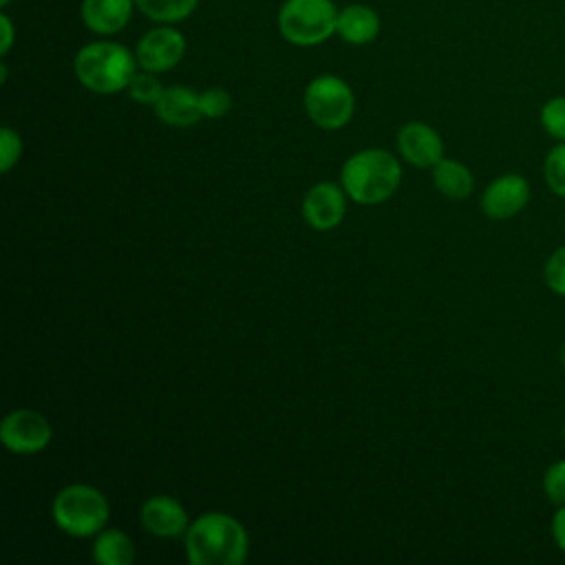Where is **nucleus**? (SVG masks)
<instances>
[{
	"label": "nucleus",
	"mask_w": 565,
	"mask_h": 565,
	"mask_svg": "<svg viewBox=\"0 0 565 565\" xmlns=\"http://www.w3.org/2000/svg\"><path fill=\"white\" fill-rule=\"evenodd\" d=\"M185 558L192 565H241L249 552V536L243 523L225 512L196 516L185 534Z\"/></svg>",
	"instance_id": "1"
},
{
	"label": "nucleus",
	"mask_w": 565,
	"mask_h": 565,
	"mask_svg": "<svg viewBox=\"0 0 565 565\" xmlns=\"http://www.w3.org/2000/svg\"><path fill=\"white\" fill-rule=\"evenodd\" d=\"M402 181L399 161L382 148H366L351 154L340 170V185L360 205H377L395 194Z\"/></svg>",
	"instance_id": "2"
},
{
	"label": "nucleus",
	"mask_w": 565,
	"mask_h": 565,
	"mask_svg": "<svg viewBox=\"0 0 565 565\" xmlns=\"http://www.w3.org/2000/svg\"><path fill=\"white\" fill-rule=\"evenodd\" d=\"M137 57L119 42H90L75 55L73 68L79 84L99 95H115L126 90L137 73Z\"/></svg>",
	"instance_id": "3"
},
{
	"label": "nucleus",
	"mask_w": 565,
	"mask_h": 565,
	"mask_svg": "<svg viewBox=\"0 0 565 565\" xmlns=\"http://www.w3.org/2000/svg\"><path fill=\"white\" fill-rule=\"evenodd\" d=\"M51 516L64 534L86 539L106 527L110 505L99 488L88 483H71L53 497Z\"/></svg>",
	"instance_id": "4"
},
{
	"label": "nucleus",
	"mask_w": 565,
	"mask_h": 565,
	"mask_svg": "<svg viewBox=\"0 0 565 565\" xmlns=\"http://www.w3.org/2000/svg\"><path fill=\"white\" fill-rule=\"evenodd\" d=\"M338 11L331 0H287L278 11L280 35L296 46H316L335 33Z\"/></svg>",
	"instance_id": "5"
},
{
	"label": "nucleus",
	"mask_w": 565,
	"mask_h": 565,
	"mask_svg": "<svg viewBox=\"0 0 565 565\" xmlns=\"http://www.w3.org/2000/svg\"><path fill=\"white\" fill-rule=\"evenodd\" d=\"M305 110L322 130L344 128L355 110L351 86L335 75H318L305 88Z\"/></svg>",
	"instance_id": "6"
},
{
	"label": "nucleus",
	"mask_w": 565,
	"mask_h": 565,
	"mask_svg": "<svg viewBox=\"0 0 565 565\" xmlns=\"http://www.w3.org/2000/svg\"><path fill=\"white\" fill-rule=\"evenodd\" d=\"M51 422L33 408H15L0 424V441L15 455H35L51 444Z\"/></svg>",
	"instance_id": "7"
},
{
	"label": "nucleus",
	"mask_w": 565,
	"mask_h": 565,
	"mask_svg": "<svg viewBox=\"0 0 565 565\" xmlns=\"http://www.w3.org/2000/svg\"><path fill=\"white\" fill-rule=\"evenodd\" d=\"M185 53V38L172 26H154L146 31L135 49L137 64L150 73L174 68Z\"/></svg>",
	"instance_id": "8"
},
{
	"label": "nucleus",
	"mask_w": 565,
	"mask_h": 565,
	"mask_svg": "<svg viewBox=\"0 0 565 565\" xmlns=\"http://www.w3.org/2000/svg\"><path fill=\"white\" fill-rule=\"evenodd\" d=\"M347 214V192L333 181L311 185L302 199V218L318 232H329L342 223Z\"/></svg>",
	"instance_id": "9"
},
{
	"label": "nucleus",
	"mask_w": 565,
	"mask_h": 565,
	"mask_svg": "<svg viewBox=\"0 0 565 565\" xmlns=\"http://www.w3.org/2000/svg\"><path fill=\"white\" fill-rule=\"evenodd\" d=\"M397 150L415 168H433L444 159L439 132L424 121H408L397 130Z\"/></svg>",
	"instance_id": "10"
},
{
	"label": "nucleus",
	"mask_w": 565,
	"mask_h": 565,
	"mask_svg": "<svg viewBox=\"0 0 565 565\" xmlns=\"http://www.w3.org/2000/svg\"><path fill=\"white\" fill-rule=\"evenodd\" d=\"M139 521L148 534L159 539L181 536L190 525L185 508L170 494L148 497L139 510Z\"/></svg>",
	"instance_id": "11"
},
{
	"label": "nucleus",
	"mask_w": 565,
	"mask_h": 565,
	"mask_svg": "<svg viewBox=\"0 0 565 565\" xmlns=\"http://www.w3.org/2000/svg\"><path fill=\"white\" fill-rule=\"evenodd\" d=\"M527 199H530L527 181L519 174H503L486 188L481 196V210L486 212V216L501 221L521 212Z\"/></svg>",
	"instance_id": "12"
},
{
	"label": "nucleus",
	"mask_w": 565,
	"mask_h": 565,
	"mask_svg": "<svg viewBox=\"0 0 565 565\" xmlns=\"http://www.w3.org/2000/svg\"><path fill=\"white\" fill-rule=\"evenodd\" d=\"M154 115L172 128H190L203 119L199 106V93L188 86L163 88L161 97L152 106Z\"/></svg>",
	"instance_id": "13"
},
{
	"label": "nucleus",
	"mask_w": 565,
	"mask_h": 565,
	"mask_svg": "<svg viewBox=\"0 0 565 565\" xmlns=\"http://www.w3.org/2000/svg\"><path fill=\"white\" fill-rule=\"evenodd\" d=\"M135 0H82L79 13L86 29L99 35L119 33L132 15Z\"/></svg>",
	"instance_id": "14"
},
{
	"label": "nucleus",
	"mask_w": 565,
	"mask_h": 565,
	"mask_svg": "<svg viewBox=\"0 0 565 565\" xmlns=\"http://www.w3.org/2000/svg\"><path fill=\"white\" fill-rule=\"evenodd\" d=\"M335 33L349 44H355V46L369 44L380 33V18L366 4H349L338 11Z\"/></svg>",
	"instance_id": "15"
},
{
	"label": "nucleus",
	"mask_w": 565,
	"mask_h": 565,
	"mask_svg": "<svg viewBox=\"0 0 565 565\" xmlns=\"http://www.w3.org/2000/svg\"><path fill=\"white\" fill-rule=\"evenodd\" d=\"M93 558L99 565H130L135 561V543L126 532L104 527L99 534H95Z\"/></svg>",
	"instance_id": "16"
},
{
	"label": "nucleus",
	"mask_w": 565,
	"mask_h": 565,
	"mask_svg": "<svg viewBox=\"0 0 565 565\" xmlns=\"http://www.w3.org/2000/svg\"><path fill=\"white\" fill-rule=\"evenodd\" d=\"M433 183L448 199H466L472 192V172L457 159H441L433 166Z\"/></svg>",
	"instance_id": "17"
},
{
	"label": "nucleus",
	"mask_w": 565,
	"mask_h": 565,
	"mask_svg": "<svg viewBox=\"0 0 565 565\" xmlns=\"http://www.w3.org/2000/svg\"><path fill=\"white\" fill-rule=\"evenodd\" d=\"M199 0H135V7L150 20L161 24H172L185 20Z\"/></svg>",
	"instance_id": "18"
},
{
	"label": "nucleus",
	"mask_w": 565,
	"mask_h": 565,
	"mask_svg": "<svg viewBox=\"0 0 565 565\" xmlns=\"http://www.w3.org/2000/svg\"><path fill=\"white\" fill-rule=\"evenodd\" d=\"M126 93L132 102L137 104H148V106H154L157 99L161 97L163 93V86L161 82L157 79V73H150V71H137L132 75V79L128 82L126 86Z\"/></svg>",
	"instance_id": "19"
},
{
	"label": "nucleus",
	"mask_w": 565,
	"mask_h": 565,
	"mask_svg": "<svg viewBox=\"0 0 565 565\" xmlns=\"http://www.w3.org/2000/svg\"><path fill=\"white\" fill-rule=\"evenodd\" d=\"M545 181L554 194L565 196V143L550 150L545 159Z\"/></svg>",
	"instance_id": "20"
},
{
	"label": "nucleus",
	"mask_w": 565,
	"mask_h": 565,
	"mask_svg": "<svg viewBox=\"0 0 565 565\" xmlns=\"http://www.w3.org/2000/svg\"><path fill=\"white\" fill-rule=\"evenodd\" d=\"M199 106H201V115L205 119H218V117L230 113L232 97H230L227 90L214 86V88H207V90L199 93Z\"/></svg>",
	"instance_id": "21"
},
{
	"label": "nucleus",
	"mask_w": 565,
	"mask_h": 565,
	"mask_svg": "<svg viewBox=\"0 0 565 565\" xmlns=\"http://www.w3.org/2000/svg\"><path fill=\"white\" fill-rule=\"evenodd\" d=\"M541 124L552 137L565 141V97H554L543 106Z\"/></svg>",
	"instance_id": "22"
},
{
	"label": "nucleus",
	"mask_w": 565,
	"mask_h": 565,
	"mask_svg": "<svg viewBox=\"0 0 565 565\" xmlns=\"http://www.w3.org/2000/svg\"><path fill=\"white\" fill-rule=\"evenodd\" d=\"M20 154H22L20 135L13 128L4 126L0 132V170L9 172L20 161Z\"/></svg>",
	"instance_id": "23"
},
{
	"label": "nucleus",
	"mask_w": 565,
	"mask_h": 565,
	"mask_svg": "<svg viewBox=\"0 0 565 565\" xmlns=\"http://www.w3.org/2000/svg\"><path fill=\"white\" fill-rule=\"evenodd\" d=\"M543 490L552 503L565 505V461H556L545 470Z\"/></svg>",
	"instance_id": "24"
},
{
	"label": "nucleus",
	"mask_w": 565,
	"mask_h": 565,
	"mask_svg": "<svg viewBox=\"0 0 565 565\" xmlns=\"http://www.w3.org/2000/svg\"><path fill=\"white\" fill-rule=\"evenodd\" d=\"M545 282L552 291L565 296V245L558 247L545 263Z\"/></svg>",
	"instance_id": "25"
},
{
	"label": "nucleus",
	"mask_w": 565,
	"mask_h": 565,
	"mask_svg": "<svg viewBox=\"0 0 565 565\" xmlns=\"http://www.w3.org/2000/svg\"><path fill=\"white\" fill-rule=\"evenodd\" d=\"M0 31H2L0 55L4 57V55L11 51V46H13V22H11V18H9L7 13H2V15H0Z\"/></svg>",
	"instance_id": "26"
},
{
	"label": "nucleus",
	"mask_w": 565,
	"mask_h": 565,
	"mask_svg": "<svg viewBox=\"0 0 565 565\" xmlns=\"http://www.w3.org/2000/svg\"><path fill=\"white\" fill-rule=\"evenodd\" d=\"M552 534H554L556 545L565 552V505L554 514V521H552Z\"/></svg>",
	"instance_id": "27"
},
{
	"label": "nucleus",
	"mask_w": 565,
	"mask_h": 565,
	"mask_svg": "<svg viewBox=\"0 0 565 565\" xmlns=\"http://www.w3.org/2000/svg\"><path fill=\"white\" fill-rule=\"evenodd\" d=\"M0 82H7V64H0Z\"/></svg>",
	"instance_id": "28"
},
{
	"label": "nucleus",
	"mask_w": 565,
	"mask_h": 565,
	"mask_svg": "<svg viewBox=\"0 0 565 565\" xmlns=\"http://www.w3.org/2000/svg\"><path fill=\"white\" fill-rule=\"evenodd\" d=\"M11 0H0V7H7Z\"/></svg>",
	"instance_id": "29"
},
{
	"label": "nucleus",
	"mask_w": 565,
	"mask_h": 565,
	"mask_svg": "<svg viewBox=\"0 0 565 565\" xmlns=\"http://www.w3.org/2000/svg\"><path fill=\"white\" fill-rule=\"evenodd\" d=\"M563 435H565V428H563Z\"/></svg>",
	"instance_id": "30"
}]
</instances>
